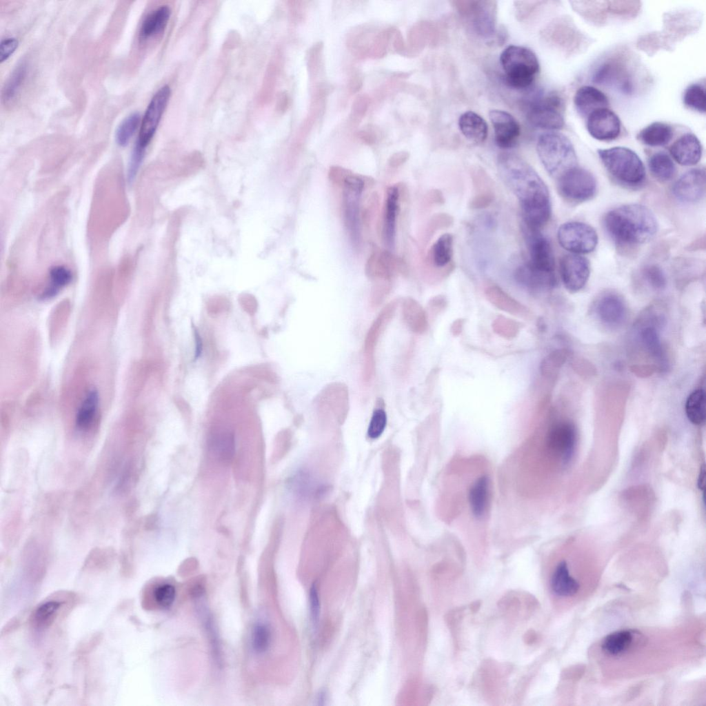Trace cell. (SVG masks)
<instances>
[{"label": "cell", "instance_id": "f1b7e54d", "mask_svg": "<svg viewBox=\"0 0 706 706\" xmlns=\"http://www.w3.org/2000/svg\"><path fill=\"white\" fill-rule=\"evenodd\" d=\"M28 72L26 61L21 62L12 71L2 90V101L6 105L14 104L20 96Z\"/></svg>", "mask_w": 706, "mask_h": 706}, {"label": "cell", "instance_id": "4316f807", "mask_svg": "<svg viewBox=\"0 0 706 706\" xmlns=\"http://www.w3.org/2000/svg\"><path fill=\"white\" fill-rule=\"evenodd\" d=\"M171 15L168 6H161L150 12L143 21L139 38L146 40L162 33L165 29Z\"/></svg>", "mask_w": 706, "mask_h": 706}, {"label": "cell", "instance_id": "680465c9", "mask_svg": "<svg viewBox=\"0 0 706 706\" xmlns=\"http://www.w3.org/2000/svg\"><path fill=\"white\" fill-rule=\"evenodd\" d=\"M428 199L430 202L436 204H442L445 201L442 192L438 190H432L429 194Z\"/></svg>", "mask_w": 706, "mask_h": 706}, {"label": "cell", "instance_id": "60d3db41", "mask_svg": "<svg viewBox=\"0 0 706 706\" xmlns=\"http://www.w3.org/2000/svg\"><path fill=\"white\" fill-rule=\"evenodd\" d=\"M50 283L42 292L41 299H48L56 296L72 280V273L67 268L56 265L50 271Z\"/></svg>", "mask_w": 706, "mask_h": 706}, {"label": "cell", "instance_id": "11a10c76", "mask_svg": "<svg viewBox=\"0 0 706 706\" xmlns=\"http://www.w3.org/2000/svg\"><path fill=\"white\" fill-rule=\"evenodd\" d=\"M373 130L374 128L372 127L362 129L358 134L359 138L366 143L370 144L374 143L376 139V135Z\"/></svg>", "mask_w": 706, "mask_h": 706}, {"label": "cell", "instance_id": "484cf974", "mask_svg": "<svg viewBox=\"0 0 706 706\" xmlns=\"http://www.w3.org/2000/svg\"><path fill=\"white\" fill-rule=\"evenodd\" d=\"M490 479L487 475H481L471 485L468 493V501L472 515L481 518L487 508L489 499Z\"/></svg>", "mask_w": 706, "mask_h": 706}, {"label": "cell", "instance_id": "681fc988", "mask_svg": "<svg viewBox=\"0 0 706 706\" xmlns=\"http://www.w3.org/2000/svg\"><path fill=\"white\" fill-rule=\"evenodd\" d=\"M496 332L505 337H514L518 331L516 323L506 318H498L493 323Z\"/></svg>", "mask_w": 706, "mask_h": 706}, {"label": "cell", "instance_id": "d4e9b609", "mask_svg": "<svg viewBox=\"0 0 706 706\" xmlns=\"http://www.w3.org/2000/svg\"><path fill=\"white\" fill-rule=\"evenodd\" d=\"M458 128L463 136L474 143H482L487 137L488 127L485 120L473 111L463 113L458 119Z\"/></svg>", "mask_w": 706, "mask_h": 706}, {"label": "cell", "instance_id": "ba28073f", "mask_svg": "<svg viewBox=\"0 0 706 706\" xmlns=\"http://www.w3.org/2000/svg\"><path fill=\"white\" fill-rule=\"evenodd\" d=\"M559 244L573 254L592 252L598 243L596 230L589 225L578 221L562 224L557 232Z\"/></svg>", "mask_w": 706, "mask_h": 706}, {"label": "cell", "instance_id": "8fae6325", "mask_svg": "<svg viewBox=\"0 0 706 706\" xmlns=\"http://www.w3.org/2000/svg\"><path fill=\"white\" fill-rule=\"evenodd\" d=\"M171 95L168 85L161 87L151 99L142 121L137 143L145 149L152 140Z\"/></svg>", "mask_w": 706, "mask_h": 706}, {"label": "cell", "instance_id": "f35d334b", "mask_svg": "<svg viewBox=\"0 0 706 706\" xmlns=\"http://www.w3.org/2000/svg\"><path fill=\"white\" fill-rule=\"evenodd\" d=\"M234 437L232 433L223 432L214 436L210 442L211 449L223 464H230L234 454Z\"/></svg>", "mask_w": 706, "mask_h": 706}, {"label": "cell", "instance_id": "cb8c5ba5", "mask_svg": "<svg viewBox=\"0 0 706 706\" xmlns=\"http://www.w3.org/2000/svg\"><path fill=\"white\" fill-rule=\"evenodd\" d=\"M574 103L578 112L587 117L594 110L609 105L607 96L601 90L590 85H584L578 89Z\"/></svg>", "mask_w": 706, "mask_h": 706}, {"label": "cell", "instance_id": "836d02e7", "mask_svg": "<svg viewBox=\"0 0 706 706\" xmlns=\"http://www.w3.org/2000/svg\"><path fill=\"white\" fill-rule=\"evenodd\" d=\"M639 337L643 347L662 367H664L666 365V358L657 327L652 324L643 327L640 330Z\"/></svg>", "mask_w": 706, "mask_h": 706}, {"label": "cell", "instance_id": "94428289", "mask_svg": "<svg viewBox=\"0 0 706 706\" xmlns=\"http://www.w3.org/2000/svg\"><path fill=\"white\" fill-rule=\"evenodd\" d=\"M195 341H196V350H195V358L198 357L201 351V340L195 330Z\"/></svg>", "mask_w": 706, "mask_h": 706}, {"label": "cell", "instance_id": "ffe728a7", "mask_svg": "<svg viewBox=\"0 0 706 706\" xmlns=\"http://www.w3.org/2000/svg\"><path fill=\"white\" fill-rule=\"evenodd\" d=\"M596 314L603 324L616 327L625 320L627 307L621 296L614 293H607L597 300Z\"/></svg>", "mask_w": 706, "mask_h": 706}, {"label": "cell", "instance_id": "db71d44e", "mask_svg": "<svg viewBox=\"0 0 706 706\" xmlns=\"http://www.w3.org/2000/svg\"><path fill=\"white\" fill-rule=\"evenodd\" d=\"M310 615L312 625L314 627L318 623L319 616V601L318 597V593L316 587L313 585L310 589Z\"/></svg>", "mask_w": 706, "mask_h": 706}, {"label": "cell", "instance_id": "7c38bea8", "mask_svg": "<svg viewBox=\"0 0 706 706\" xmlns=\"http://www.w3.org/2000/svg\"><path fill=\"white\" fill-rule=\"evenodd\" d=\"M560 273L566 289L571 292H576L583 288L588 281L589 262L585 257L576 254H565L560 261Z\"/></svg>", "mask_w": 706, "mask_h": 706}, {"label": "cell", "instance_id": "ee69618b", "mask_svg": "<svg viewBox=\"0 0 706 706\" xmlns=\"http://www.w3.org/2000/svg\"><path fill=\"white\" fill-rule=\"evenodd\" d=\"M140 122V115L133 112L127 116L119 125L115 132V140L120 146H125L137 130Z\"/></svg>", "mask_w": 706, "mask_h": 706}, {"label": "cell", "instance_id": "d6986e66", "mask_svg": "<svg viewBox=\"0 0 706 706\" xmlns=\"http://www.w3.org/2000/svg\"><path fill=\"white\" fill-rule=\"evenodd\" d=\"M629 72L622 61L614 59L606 61L595 72L593 81L598 84L618 88L623 92L632 91Z\"/></svg>", "mask_w": 706, "mask_h": 706}, {"label": "cell", "instance_id": "83f0119b", "mask_svg": "<svg viewBox=\"0 0 706 706\" xmlns=\"http://www.w3.org/2000/svg\"><path fill=\"white\" fill-rule=\"evenodd\" d=\"M398 200V188L390 187L387 190L383 225L384 241L389 249L394 245Z\"/></svg>", "mask_w": 706, "mask_h": 706}, {"label": "cell", "instance_id": "4dcf8cb0", "mask_svg": "<svg viewBox=\"0 0 706 706\" xmlns=\"http://www.w3.org/2000/svg\"><path fill=\"white\" fill-rule=\"evenodd\" d=\"M485 293L487 300L501 310L514 315L527 312L526 307L497 285L487 287Z\"/></svg>", "mask_w": 706, "mask_h": 706}, {"label": "cell", "instance_id": "52a82bcc", "mask_svg": "<svg viewBox=\"0 0 706 706\" xmlns=\"http://www.w3.org/2000/svg\"><path fill=\"white\" fill-rule=\"evenodd\" d=\"M558 194L566 201L581 203L591 199L596 194L595 177L585 169L576 166L556 181Z\"/></svg>", "mask_w": 706, "mask_h": 706}, {"label": "cell", "instance_id": "4fadbf2b", "mask_svg": "<svg viewBox=\"0 0 706 706\" xmlns=\"http://www.w3.org/2000/svg\"><path fill=\"white\" fill-rule=\"evenodd\" d=\"M576 443V430L574 426L567 421H560L554 424L549 429L545 438L547 449L560 457L563 462H567L572 458Z\"/></svg>", "mask_w": 706, "mask_h": 706}, {"label": "cell", "instance_id": "6f0895ef", "mask_svg": "<svg viewBox=\"0 0 706 706\" xmlns=\"http://www.w3.org/2000/svg\"><path fill=\"white\" fill-rule=\"evenodd\" d=\"M409 157L406 152H399L394 154L390 159V163L392 165H399L405 162Z\"/></svg>", "mask_w": 706, "mask_h": 706}, {"label": "cell", "instance_id": "6125c7cd", "mask_svg": "<svg viewBox=\"0 0 706 706\" xmlns=\"http://www.w3.org/2000/svg\"><path fill=\"white\" fill-rule=\"evenodd\" d=\"M461 321H460L455 322V326H453L454 327V329L453 330V332H454V334H456L457 332H460V331L461 330V327L462 326V324L461 323Z\"/></svg>", "mask_w": 706, "mask_h": 706}, {"label": "cell", "instance_id": "6da1fadb", "mask_svg": "<svg viewBox=\"0 0 706 706\" xmlns=\"http://www.w3.org/2000/svg\"><path fill=\"white\" fill-rule=\"evenodd\" d=\"M497 169L502 181L519 203L523 224L540 230L552 212L550 196L545 182L527 162L513 153L500 154Z\"/></svg>", "mask_w": 706, "mask_h": 706}, {"label": "cell", "instance_id": "f6af8a7d", "mask_svg": "<svg viewBox=\"0 0 706 706\" xmlns=\"http://www.w3.org/2000/svg\"><path fill=\"white\" fill-rule=\"evenodd\" d=\"M270 643V631L268 627L262 623H257L254 627L252 635V646L257 654L265 652Z\"/></svg>", "mask_w": 706, "mask_h": 706}, {"label": "cell", "instance_id": "7402d4cb", "mask_svg": "<svg viewBox=\"0 0 706 706\" xmlns=\"http://www.w3.org/2000/svg\"><path fill=\"white\" fill-rule=\"evenodd\" d=\"M702 150L699 139L691 133L681 136L669 148L673 159L679 164L685 166L696 164L701 158Z\"/></svg>", "mask_w": 706, "mask_h": 706}, {"label": "cell", "instance_id": "5bb4252c", "mask_svg": "<svg viewBox=\"0 0 706 706\" xmlns=\"http://www.w3.org/2000/svg\"><path fill=\"white\" fill-rule=\"evenodd\" d=\"M396 308L395 303L385 306L380 312L370 327L364 343L365 364L363 379L368 381L374 372V348L380 336L394 315Z\"/></svg>", "mask_w": 706, "mask_h": 706}, {"label": "cell", "instance_id": "7dc6e473", "mask_svg": "<svg viewBox=\"0 0 706 706\" xmlns=\"http://www.w3.org/2000/svg\"><path fill=\"white\" fill-rule=\"evenodd\" d=\"M175 588L170 584L158 585L153 592V596L157 605L161 607H170L174 601Z\"/></svg>", "mask_w": 706, "mask_h": 706}, {"label": "cell", "instance_id": "44dd1931", "mask_svg": "<svg viewBox=\"0 0 706 706\" xmlns=\"http://www.w3.org/2000/svg\"><path fill=\"white\" fill-rule=\"evenodd\" d=\"M470 175L474 194L469 202V207L474 210L488 207L495 199L494 181L490 175L480 168L472 169Z\"/></svg>", "mask_w": 706, "mask_h": 706}, {"label": "cell", "instance_id": "277c9868", "mask_svg": "<svg viewBox=\"0 0 706 706\" xmlns=\"http://www.w3.org/2000/svg\"><path fill=\"white\" fill-rule=\"evenodd\" d=\"M500 64L506 83L516 89L530 87L540 68L538 58L532 50L516 45L509 46L503 50Z\"/></svg>", "mask_w": 706, "mask_h": 706}, {"label": "cell", "instance_id": "8d00e7d4", "mask_svg": "<svg viewBox=\"0 0 706 706\" xmlns=\"http://www.w3.org/2000/svg\"><path fill=\"white\" fill-rule=\"evenodd\" d=\"M99 405V393L96 389L90 390L83 399L76 415V425L80 429H86L92 424Z\"/></svg>", "mask_w": 706, "mask_h": 706}, {"label": "cell", "instance_id": "9a60e30c", "mask_svg": "<svg viewBox=\"0 0 706 706\" xmlns=\"http://www.w3.org/2000/svg\"><path fill=\"white\" fill-rule=\"evenodd\" d=\"M587 128L594 139L612 141L619 136L621 123L612 110L604 108L594 110L587 117Z\"/></svg>", "mask_w": 706, "mask_h": 706}, {"label": "cell", "instance_id": "5b68a950", "mask_svg": "<svg viewBox=\"0 0 706 706\" xmlns=\"http://www.w3.org/2000/svg\"><path fill=\"white\" fill-rule=\"evenodd\" d=\"M598 154L607 172L618 182L629 186H637L644 181V164L631 149L613 147L600 149Z\"/></svg>", "mask_w": 706, "mask_h": 706}, {"label": "cell", "instance_id": "b9f144b4", "mask_svg": "<svg viewBox=\"0 0 706 706\" xmlns=\"http://www.w3.org/2000/svg\"><path fill=\"white\" fill-rule=\"evenodd\" d=\"M632 638V634L629 631L615 632L605 638L602 647L608 654L617 655L629 648Z\"/></svg>", "mask_w": 706, "mask_h": 706}, {"label": "cell", "instance_id": "30bf717a", "mask_svg": "<svg viewBox=\"0 0 706 706\" xmlns=\"http://www.w3.org/2000/svg\"><path fill=\"white\" fill-rule=\"evenodd\" d=\"M523 232L530 256L528 263L537 270L554 273L555 259L549 241L540 230L524 224Z\"/></svg>", "mask_w": 706, "mask_h": 706}, {"label": "cell", "instance_id": "1f68e13d", "mask_svg": "<svg viewBox=\"0 0 706 706\" xmlns=\"http://www.w3.org/2000/svg\"><path fill=\"white\" fill-rule=\"evenodd\" d=\"M551 587L561 596H571L578 592L579 584L569 575L565 561L561 562L556 567L551 579Z\"/></svg>", "mask_w": 706, "mask_h": 706}, {"label": "cell", "instance_id": "d6a6232c", "mask_svg": "<svg viewBox=\"0 0 706 706\" xmlns=\"http://www.w3.org/2000/svg\"><path fill=\"white\" fill-rule=\"evenodd\" d=\"M403 318L407 327L414 332L421 334L427 327L425 310L414 299L407 298L402 305Z\"/></svg>", "mask_w": 706, "mask_h": 706}, {"label": "cell", "instance_id": "f546056e", "mask_svg": "<svg viewBox=\"0 0 706 706\" xmlns=\"http://www.w3.org/2000/svg\"><path fill=\"white\" fill-rule=\"evenodd\" d=\"M673 135L671 125L666 123L656 121L641 130L637 135V139L645 145L657 147L668 143Z\"/></svg>", "mask_w": 706, "mask_h": 706}, {"label": "cell", "instance_id": "c3c4849f", "mask_svg": "<svg viewBox=\"0 0 706 706\" xmlns=\"http://www.w3.org/2000/svg\"><path fill=\"white\" fill-rule=\"evenodd\" d=\"M387 423V416L382 409L376 410L371 418L367 435L372 439L379 438L383 432Z\"/></svg>", "mask_w": 706, "mask_h": 706}, {"label": "cell", "instance_id": "d590c367", "mask_svg": "<svg viewBox=\"0 0 706 706\" xmlns=\"http://www.w3.org/2000/svg\"><path fill=\"white\" fill-rule=\"evenodd\" d=\"M649 171L661 181L671 180L676 173V166L672 158L664 152L652 155L648 161Z\"/></svg>", "mask_w": 706, "mask_h": 706}, {"label": "cell", "instance_id": "f907efd6", "mask_svg": "<svg viewBox=\"0 0 706 706\" xmlns=\"http://www.w3.org/2000/svg\"><path fill=\"white\" fill-rule=\"evenodd\" d=\"M369 105L370 99L367 95L361 94L357 96L352 106L351 117L352 121H360L365 114Z\"/></svg>", "mask_w": 706, "mask_h": 706}, {"label": "cell", "instance_id": "91938a15", "mask_svg": "<svg viewBox=\"0 0 706 706\" xmlns=\"http://www.w3.org/2000/svg\"><path fill=\"white\" fill-rule=\"evenodd\" d=\"M697 485H698V489L702 490L703 493L704 494L705 489V465H702L701 468L700 470L699 475H698V477Z\"/></svg>", "mask_w": 706, "mask_h": 706}, {"label": "cell", "instance_id": "7bdbcfd3", "mask_svg": "<svg viewBox=\"0 0 706 706\" xmlns=\"http://www.w3.org/2000/svg\"><path fill=\"white\" fill-rule=\"evenodd\" d=\"M683 102L688 108L700 113H705L706 105L705 87L699 83L690 85L685 91Z\"/></svg>", "mask_w": 706, "mask_h": 706}, {"label": "cell", "instance_id": "603a6c76", "mask_svg": "<svg viewBox=\"0 0 706 706\" xmlns=\"http://www.w3.org/2000/svg\"><path fill=\"white\" fill-rule=\"evenodd\" d=\"M514 274L517 283L531 290H547L556 285L555 273L537 270L528 263L517 267Z\"/></svg>", "mask_w": 706, "mask_h": 706}, {"label": "cell", "instance_id": "ac0fdd59", "mask_svg": "<svg viewBox=\"0 0 706 706\" xmlns=\"http://www.w3.org/2000/svg\"><path fill=\"white\" fill-rule=\"evenodd\" d=\"M465 13L470 19L475 32L487 38L495 32L496 5L494 1H468Z\"/></svg>", "mask_w": 706, "mask_h": 706}, {"label": "cell", "instance_id": "74e56055", "mask_svg": "<svg viewBox=\"0 0 706 706\" xmlns=\"http://www.w3.org/2000/svg\"><path fill=\"white\" fill-rule=\"evenodd\" d=\"M705 393L702 389L693 391L685 403V413L689 421L694 425L704 423L706 418Z\"/></svg>", "mask_w": 706, "mask_h": 706}, {"label": "cell", "instance_id": "9f6ffc18", "mask_svg": "<svg viewBox=\"0 0 706 706\" xmlns=\"http://www.w3.org/2000/svg\"><path fill=\"white\" fill-rule=\"evenodd\" d=\"M362 85H363L362 77L359 74H353V76L351 77V78H350V79L349 81V85H348V87H349L350 91L352 93L357 92L361 88Z\"/></svg>", "mask_w": 706, "mask_h": 706}, {"label": "cell", "instance_id": "2e32d148", "mask_svg": "<svg viewBox=\"0 0 706 706\" xmlns=\"http://www.w3.org/2000/svg\"><path fill=\"white\" fill-rule=\"evenodd\" d=\"M489 117L494 132V141L501 148L514 147L521 134V127L516 119L507 112L492 110Z\"/></svg>", "mask_w": 706, "mask_h": 706}, {"label": "cell", "instance_id": "7a4b0ae2", "mask_svg": "<svg viewBox=\"0 0 706 706\" xmlns=\"http://www.w3.org/2000/svg\"><path fill=\"white\" fill-rule=\"evenodd\" d=\"M604 227L616 242L639 245L649 242L658 231L652 212L640 204H627L609 210L603 219Z\"/></svg>", "mask_w": 706, "mask_h": 706}, {"label": "cell", "instance_id": "ab89813d", "mask_svg": "<svg viewBox=\"0 0 706 706\" xmlns=\"http://www.w3.org/2000/svg\"><path fill=\"white\" fill-rule=\"evenodd\" d=\"M61 603L51 600L39 605L33 612L31 618L34 626L38 629H46L54 621Z\"/></svg>", "mask_w": 706, "mask_h": 706}, {"label": "cell", "instance_id": "816d5d0a", "mask_svg": "<svg viewBox=\"0 0 706 706\" xmlns=\"http://www.w3.org/2000/svg\"><path fill=\"white\" fill-rule=\"evenodd\" d=\"M454 222L453 217L447 213H440L434 215L428 225V232L432 234L440 229L449 228Z\"/></svg>", "mask_w": 706, "mask_h": 706}, {"label": "cell", "instance_id": "9c48e42d", "mask_svg": "<svg viewBox=\"0 0 706 706\" xmlns=\"http://www.w3.org/2000/svg\"><path fill=\"white\" fill-rule=\"evenodd\" d=\"M363 182L357 176H347L344 181L343 208L346 229L354 244L360 241L359 204Z\"/></svg>", "mask_w": 706, "mask_h": 706}, {"label": "cell", "instance_id": "8992f818", "mask_svg": "<svg viewBox=\"0 0 706 706\" xmlns=\"http://www.w3.org/2000/svg\"><path fill=\"white\" fill-rule=\"evenodd\" d=\"M564 102L556 92L541 95L527 105V118L535 127L556 130L564 125Z\"/></svg>", "mask_w": 706, "mask_h": 706}, {"label": "cell", "instance_id": "e0dca14e", "mask_svg": "<svg viewBox=\"0 0 706 706\" xmlns=\"http://www.w3.org/2000/svg\"><path fill=\"white\" fill-rule=\"evenodd\" d=\"M705 184V169L696 168L683 174L675 182L672 190L678 200L685 203H695L704 196Z\"/></svg>", "mask_w": 706, "mask_h": 706}, {"label": "cell", "instance_id": "e575fe53", "mask_svg": "<svg viewBox=\"0 0 706 706\" xmlns=\"http://www.w3.org/2000/svg\"><path fill=\"white\" fill-rule=\"evenodd\" d=\"M454 236L445 233L439 236L432 247L431 260L434 266L443 268L450 265L453 256Z\"/></svg>", "mask_w": 706, "mask_h": 706}, {"label": "cell", "instance_id": "bcb514c9", "mask_svg": "<svg viewBox=\"0 0 706 706\" xmlns=\"http://www.w3.org/2000/svg\"><path fill=\"white\" fill-rule=\"evenodd\" d=\"M643 275L647 283L654 290H663L666 286V277L662 269L656 265L646 266Z\"/></svg>", "mask_w": 706, "mask_h": 706}, {"label": "cell", "instance_id": "3957f363", "mask_svg": "<svg viewBox=\"0 0 706 706\" xmlns=\"http://www.w3.org/2000/svg\"><path fill=\"white\" fill-rule=\"evenodd\" d=\"M538 156L547 172L555 181L577 166V158L570 140L564 134L547 132L541 134L536 144Z\"/></svg>", "mask_w": 706, "mask_h": 706}, {"label": "cell", "instance_id": "f5cc1de1", "mask_svg": "<svg viewBox=\"0 0 706 706\" xmlns=\"http://www.w3.org/2000/svg\"><path fill=\"white\" fill-rule=\"evenodd\" d=\"M19 44L14 37L6 38L1 41L0 45V61L3 62L14 52Z\"/></svg>", "mask_w": 706, "mask_h": 706}]
</instances>
